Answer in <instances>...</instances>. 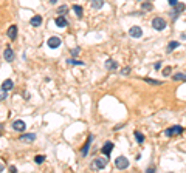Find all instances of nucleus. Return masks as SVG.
Wrapping results in <instances>:
<instances>
[{"mask_svg": "<svg viewBox=\"0 0 186 173\" xmlns=\"http://www.w3.org/2000/svg\"><path fill=\"white\" fill-rule=\"evenodd\" d=\"M47 45H48L50 48H53V49L59 48V47H60V37H58V36L50 37V39H48V42H47Z\"/></svg>", "mask_w": 186, "mask_h": 173, "instance_id": "nucleus-6", "label": "nucleus"}, {"mask_svg": "<svg viewBox=\"0 0 186 173\" xmlns=\"http://www.w3.org/2000/svg\"><path fill=\"white\" fill-rule=\"evenodd\" d=\"M150 9H152V3L144 2V3H143V11H150Z\"/></svg>", "mask_w": 186, "mask_h": 173, "instance_id": "nucleus-26", "label": "nucleus"}, {"mask_svg": "<svg viewBox=\"0 0 186 173\" xmlns=\"http://www.w3.org/2000/svg\"><path fill=\"white\" fill-rule=\"evenodd\" d=\"M107 162H109L107 156H105V158H96V159L93 161L92 167L95 168V170H99V168H104L105 165H107Z\"/></svg>", "mask_w": 186, "mask_h": 173, "instance_id": "nucleus-3", "label": "nucleus"}, {"mask_svg": "<svg viewBox=\"0 0 186 173\" xmlns=\"http://www.w3.org/2000/svg\"><path fill=\"white\" fill-rule=\"evenodd\" d=\"M105 68H107V70H116V68H118V63H116L115 60L109 59V60H105Z\"/></svg>", "mask_w": 186, "mask_h": 173, "instance_id": "nucleus-15", "label": "nucleus"}, {"mask_svg": "<svg viewBox=\"0 0 186 173\" xmlns=\"http://www.w3.org/2000/svg\"><path fill=\"white\" fill-rule=\"evenodd\" d=\"M154 67H155V70H158V68H160V67H161V63H160V62H157V63H155V65H154Z\"/></svg>", "mask_w": 186, "mask_h": 173, "instance_id": "nucleus-33", "label": "nucleus"}, {"mask_svg": "<svg viewBox=\"0 0 186 173\" xmlns=\"http://www.w3.org/2000/svg\"><path fill=\"white\" fill-rule=\"evenodd\" d=\"M71 8H73L75 14H76L78 17H82V14H84V13H82V11H84V9H82V6H79V5H73Z\"/></svg>", "mask_w": 186, "mask_h": 173, "instance_id": "nucleus-19", "label": "nucleus"}, {"mask_svg": "<svg viewBox=\"0 0 186 173\" xmlns=\"http://www.w3.org/2000/svg\"><path fill=\"white\" fill-rule=\"evenodd\" d=\"M144 82L150 83V85H161V80H154V79H149V77H144Z\"/></svg>", "mask_w": 186, "mask_h": 173, "instance_id": "nucleus-22", "label": "nucleus"}, {"mask_svg": "<svg viewBox=\"0 0 186 173\" xmlns=\"http://www.w3.org/2000/svg\"><path fill=\"white\" fill-rule=\"evenodd\" d=\"M67 9H68V6H67V5L59 6V8H58V14H60V16H62V14H65V13H67Z\"/></svg>", "mask_w": 186, "mask_h": 173, "instance_id": "nucleus-24", "label": "nucleus"}, {"mask_svg": "<svg viewBox=\"0 0 186 173\" xmlns=\"http://www.w3.org/2000/svg\"><path fill=\"white\" fill-rule=\"evenodd\" d=\"M185 8H186V5H185V3H177V5H175V9H174L172 13H171V16H172L174 19H175V17H177L180 13H183Z\"/></svg>", "mask_w": 186, "mask_h": 173, "instance_id": "nucleus-8", "label": "nucleus"}, {"mask_svg": "<svg viewBox=\"0 0 186 173\" xmlns=\"http://www.w3.org/2000/svg\"><path fill=\"white\" fill-rule=\"evenodd\" d=\"M6 98H8V91L2 88V90H0V101H3V99H6Z\"/></svg>", "mask_w": 186, "mask_h": 173, "instance_id": "nucleus-27", "label": "nucleus"}, {"mask_svg": "<svg viewBox=\"0 0 186 173\" xmlns=\"http://www.w3.org/2000/svg\"><path fill=\"white\" fill-rule=\"evenodd\" d=\"M152 172H155V168H152V167L147 168V173H152Z\"/></svg>", "mask_w": 186, "mask_h": 173, "instance_id": "nucleus-34", "label": "nucleus"}, {"mask_svg": "<svg viewBox=\"0 0 186 173\" xmlns=\"http://www.w3.org/2000/svg\"><path fill=\"white\" fill-rule=\"evenodd\" d=\"M92 141H93V134H90L89 139H87V142H85V145H84V148H82V152H81V155H82V156H87V153H89V148H90V144H92Z\"/></svg>", "mask_w": 186, "mask_h": 173, "instance_id": "nucleus-12", "label": "nucleus"}, {"mask_svg": "<svg viewBox=\"0 0 186 173\" xmlns=\"http://www.w3.org/2000/svg\"><path fill=\"white\" fill-rule=\"evenodd\" d=\"M44 161H45V156H42V155H37L36 158H34V162L36 164H42Z\"/></svg>", "mask_w": 186, "mask_h": 173, "instance_id": "nucleus-25", "label": "nucleus"}, {"mask_svg": "<svg viewBox=\"0 0 186 173\" xmlns=\"http://www.w3.org/2000/svg\"><path fill=\"white\" fill-rule=\"evenodd\" d=\"M54 23H56V26H59V28H64V26H67L68 22H67V19L64 16H59V17H56Z\"/></svg>", "mask_w": 186, "mask_h": 173, "instance_id": "nucleus-14", "label": "nucleus"}, {"mask_svg": "<svg viewBox=\"0 0 186 173\" xmlns=\"http://www.w3.org/2000/svg\"><path fill=\"white\" fill-rule=\"evenodd\" d=\"M3 57H5L6 62H13V60H14V51L11 48H5V51H3Z\"/></svg>", "mask_w": 186, "mask_h": 173, "instance_id": "nucleus-9", "label": "nucleus"}, {"mask_svg": "<svg viewBox=\"0 0 186 173\" xmlns=\"http://www.w3.org/2000/svg\"><path fill=\"white\" fill-rule=\"evenodd\" d=\"M181 133H183V127H180V125H174L171 128L165 130L166 136H177V134H181Z\"/></svg>", "mask_w": 186, "mask_h": 173, "instance_id": "nucleus-4", "label": "nucleus"}, {"mask_svg": "<svg viewBox=\"0 0 186 173\" xmlns=\"http://www.w3.org/2000/svg\"><path fill=\"white\" fill-rule=\"evenodd\" d=\"M6 34H8V37L11 40H16V37H17V26L16 25H11L9 28H8V31H6Z\"/></svg>", "mask_w": 186, "mask_h": 173, "instance_id": "nucleus-11", "label": "nucleus"}, {"mask_svg": "<svg viewBox=\"0 0 186 173\" xmlns=\"http://www.w3.org/2000/svg\"><path fill=\"white\" fill-rule=\"evenodd\" d=\"M177 47H180V43L174 40V42H171V43L168 45V48H166V51H168V53H171V51H174V49H175Z\"/></svg>", "mask_w": 186, "mask_h": 173, "instance_id": "nucleus-21", "label": "nucleus"}, {"mask_svg": "<svg viewBox=\"0 0 186 173\" xmlns=\"http://www.w3.org/2000/svg\"><path fill=\"white\" fill-rule=\"evenodd\" d=\"M13 87H14V83H13V80H11V79H6L5 82L2 83V88H3V90H6V91H9Z\"/></svg>", "mask_w": 186, "mask_h": 173, "instance_id": "nucleus-18", "label": "nucleus"}, {"mask_svg": "<svg viewBox=\"0 0 186 173\" xmlns=\"http://www.w3.org/2000/svg\"><path fill=\"white\" fill-rule=\"evenodd\" d=\"M112 150H113V144H112V142H105V144L102 145L101 152H102L105 156L109 158V156H110V153H112Z\"/></svg>", "mask_w": 186, "mask_h": 173, "instance_id": "nucleus-10", "label": "nucleus"}, {"mask_svg": "<svg viewBox=\"0 0 186 173\" xmlns=\"http://www.w3.org/2000/svg\"><path fill=\"white\" fill-rule=\"evenodd\" d=\"M115 165H116V168H118V170H124V168L129 167V159H127L126 156H118L115 159Z\"/></svg>", "mask_w": 186, "mask_h": 173, "instance_id": "nucleus-2", "label": "nucleus"}, {"mask_svg": "<svg viewBox=\"0 0 186 173\" xmlns=\"http://www.w3.org/2000/svg\"><path fill=\"white\" fill-rule=\"evenodd\" d=\"M135 139H136L138 144H143V142H144V136L140 132H135Z\"/></svg>", "mask_w": 186, "mask_h": 173, "instance_id": "nucleus-23", "label": "nucleus"}, {"mask_svg": "<svg viewBox=\"0 0 186 173\" xmlns=\"http://www.w3.org/2000/svg\"><path fill=\"white\" fill-rule=\"evenodd\" d=\"M140 2H141V0H140Z\"/></svg>", "mask_w": 186, "mask_h": 173, "instance_id": "nucleus-38", "label": "nucleus"}, {"mask_svg": "<svg viewBox=\"0 0 186 173\" xmlns=\"http://www.w3.org/2000/svg\"><path fill=\"white\" fill-rule=\"evenodd\" d=\"M79 53H81V48H75V49H71V54H73V56H78Z\"/></svg>", "mask_w": 186, "mask_h": 173, "instance_id": "nucleus-31", "label": "nucleus"}, {"mask_svg": "<svg viewBox=\"0 0 186 173\" xmlns=\"http://www.w3.org/2000/svg\"><path fill=\"white\" fill-rule=\"evenodd\" d=\"M3 168H5V165H3V164H0V172H3Z\"/></svg>", "mask_w": 186, "mask_h": 173, "instance_id": "nucleus-35", "label": "nucleus"}, {"mask_svg": "<svg viewBox=\"0 0 186 173\" xmlns=\"http://www.w3.org/2000/svg\"><path fill=\"white\" fill-rule=\"evenodd\" d=\"M129 36L134 37V39H140V37L143 36V29L140 28V26H132V28L129 29Z\"/></svg>", "mask_w": 186, "mask_h": 173, "instance_id": "nucleus-5", "label": "nucleus"}, {"mask_svg": "<svg viewBox=\"0 0 186 173\" xmlns=\"http://www.w3.org/2000/svg\"><path fill=\"white\" fill-rule=\"evenodd\" d=\"M129 73H130V68H129V67H126V68H123V70H121V74H123V76H127Z\"/></svg>", "mask_w": 186, "mask_h": 173, "instance_id": "nucleus-29", "label": "nucleus"}, {"mask_svg": "<svg viewBox=\"0 0 186 173\" xmlns=\"http://www.w3.org/2000/svg\"><path fill=\"white\" fill-rule=\"evenodd\" d=\"M56 2H58V0H50V3H51V5H54Z\"/></svg>", "mask_w": 186, "mask_h": 173, "instance_id": "nucleus-36", "label": "nucleus"}, {"mask_svg": "<svg viewBox=\"0 0 186 173\" xmlns=\"http://www.w3.org/2000/svg\"><path fill=\"white\" fill-rule=\"evenodd\" d=\"M67 65L68 67H73V65H84V62H82V60H76V59H68L67 60Z\"/></svg>", "mask_w": 186, "mask_h": 173, "instance_id": "nucleus-20", "label": "nucleus"}, {"mask_svg": "<svg viewBox=\"0 0 186 173\" xmlns=\"http://www.w3.org/2000/svg\"><path fill=\"white\" fill-rule=\"evenodd\" d=\"M0 136H2V133H0Z\"/></svg>", "mask_w": 186, "mask_h": 173, "instance_id": "nucleus-37", "label": "nucleus"}, {"mask_svg": "<svg viewBox=\"0 0 186 173\" xmlns=\"http://www.w3.org/2000/svg\"><path fill=\"white\" fill-rule=\"evenodd\" d=\"M13 128L16 130V132H25L26 125H25V122H24V121L17 119V121H14V122H13Z\"/></svg>", "mask_w": 186, "mask_h": 173, "instance_id": "nucleus-7", "label": "nucleus"}, {"mask_svg": "<svg viewBox=\"0 0 186 173\" xmlns=\"http://www.w3.org/2000/svg\"><path fill=\"white\" fill-rule=\"evenodd\" d=\"M168 3H169L171 6H175L177 3H178V0H168Z\"/></svg>", "mask_w": 186, "mask_h": 173, "instance_id": "nucleus-32", "label": "nucleus"}, {"mask_svg": "<svg viewBox=\"0 0 186 173\" xmlns=\"http://www.w3.org/2000/svg\"><path fill=\"white\" fill-rule=\"evenodd\" d=\"M174 80H185V74H183V73H178V74H174Z\"/></svg>", "mask_w": 186, "mask_h": 173, "instance_id": "nucleus-28", "label": "nucleus"}, {"mask_svg": "<svg viewBox=\"0 0 186 173\" xmlns=\"http://www.w3.org/2000/svg\"><path fill=\"white\" fill-rule=\"evenodd\" d=\"M166 20L163 17H154L152 19V28L157 29V31H163V29L166 28Z\"/></svg>", "mask_w": 186, "mask_h": 173, "instance_id": "nucleus-1", "label": "nucleus"}, {"mask_svg": "<svg viewBox=\"0 0 186 173\" xmlns=\"http://www.w3.org/2000/svg\"><path fill=\"white\" fill-rule=\"evenodd\" d=\"M34 139H36V134H34V133H26V134H22V136H20L22 142H33Z\"/></svg>", "mask_w": 186, "mask_h": 173, "instance_id": "nucleus-13", "label": "nucleus"}, {"mask_svg": "<svg viewBox=\"0 0 186 173\" xmlns=\"http://www.w3.org/2000/svg\"><path fill=\"white\" fill-rule=\"evenodd\" d=\"M169 74H171V67H166L163 70V76H169Z\"/></svg>", "mask_w": 186, "mask_h": 173, "instance_id": "nucleus-30", "label": "nucleus"}, {"mask_svg": "<svg viewBox=\"0 0 186 173\" xmlns=\"http://www.w3.org/2000/svg\"><path fill=\"white\" fill-rule=\"evenodd\" d=\"M30 23H31L33 26H39L40 23H42V17L40 16H33L31 20H30Z\"/></svg>", "mask_w": 186, "mask_h": 173, "instance_id": "nucleus-17", "label": "nucleus"}, {"mask_svg": "<svg viewBox=\"0 0 186 173\" xmlns=\"http://www.w3.org/2000/svg\"><path fill=\"white\" fill-rule=\"evenodd\" d=\"M92 8L93 9H101L102 6H104V0H92Z\"/></svg>", "mask_w": 186, "mask_h": 173, "instance_id": "nucleus-16", "label": "nucleus"}]
</instances>
